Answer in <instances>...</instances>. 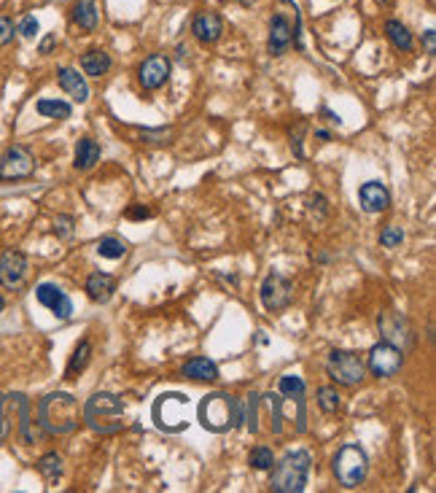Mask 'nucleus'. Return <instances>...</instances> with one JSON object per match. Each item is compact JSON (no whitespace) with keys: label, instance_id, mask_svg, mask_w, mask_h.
<instances>
[{"label":"nucleus","instance_id":"obj_1","mask_svg":"<svg viewBox=\"0 0 436 493\" xmlns=\"http://www.w3.org/2000/svg\"><path fill=\"white\" fill-rule=\"evenodd\" d=\"M78 401L73 394L54 391L38 401V423L46 434H73L78 429Z\"/></svg>","mask_w":436,"mask_h":493},{"label":"nucleus","instance_id":"obj_2","mask_svg":"<svg viewBox=\"0 0 436 493\" xmlns=\"http://www.w3.org/2000/svg\"><path fill=\"white\" fill-rule=\"evenodd\" d=\"M197 418L202 423V429L213 434H224L229 429L242 426V404L229 394H208L197 407Z\"/></svg>","mask_w":436,"mask_h":493},{"label":"nucleus","instance_id":"obj_3","mask_svg":"<svg viewBox=\"0 0 436 493\" xmlns=\"http://www.w3.org/2000/svg\"><path fill=\"white\" fill-rule=\"evenodd\" d=\"M313 469V456L307 450H288L280 461L272 463L270 488L275 493H301L307 488Z\"/></svg>","mask_w":436,"mask_h":493},{"label":"nucleus","instance_id":"obj_4","mask_svg":"<svg viewBox=\"0 0 436 493\" xmlns=\"http://www.w3.org/2000/svg\"><path fill=\"white\" fill-rule=\"evenodd\" d=\"M124 401L116 397V394H108V391H100V394H92L87 404H84V413L81 418L87 420L92 432L97 434H116L124 429Z\"/></svg>","mask_w":436,"mask_h":493},{"label":"nucleus","instance_id":"obj_5","mask_svg":"<svg viewBox=\"0 0 436 493\" xmlns=\"http://www.w3.org/2000/svg\"><path fill=\"white\" fill-rule=\"evenodd\" d=\"M331 469H334V478L340 480V485L345 488H359L363 480H366V472H369V458H366V450L356 442H347L337 450L334 461H331Z\"/></svg>","mask_w":436,"mask_h":493},{"label":"nucleus","instance_id":"obj_6","mask_svg":"<svg viewBox=\"0 0 436 493\" xmlns=\"http://www.w3.org/2000/svg\"><path fill=\"white\" fill-rule=\"evenodd\" d=\"M151 416H154L156 429L170 434L183 432L189 426V397H183V394H162L159 399L154 401Z\"/></svg>","mask_w":436,"mask_h":493},{"label":"nucleus","instance_id":"obj_7","mask_svg":"<svg viewBox=\"0 0 436 493\" xmlns=\"http://www.w3.org/2000/svg\"><path fill=\"white\" fill-rule=\"evenodd\" d=\"M326 375L340 385H359L366 375V364L353 351H331L326 361Z\"/></svg>","mask_w":436,"mask_h":493},{"label":"nucleus","instance_id":"obj_8","mask_svg":"<svg viewBox=\"0 0 436 493\" xmlns=\"http://www.w3.org/2000/svg\"><path fill=\"white\" fill-rule=\"evenodd\" d=\"M401 364H404V351L401 348H396L391 342H377L375 348L369 351V361H366V370L372 372L375 377H393L396 372L401 370Z\"/></svg>","mask_w":436,"mask_h":493},{"label":"nucleus","instance_id":"obj_9","mask_svg":"<svg viewBox=\"0 0 436 493\" xmlns=\"http://www.w3.org/2000/svg\"><path fill=\"white\" fill-rule=\"evenodd\" d=\"M259 297H261L264 310L280 313V310H286L288 305H291V299H294V286H291V280L283 277L280 273H270V275L264 277L261 289H259Z\"/></svg>","mask_w":436,"mask_h":493},{"label":"nucleus","instance_id":"obj_10","mask_svg":"<svg viewBox=\"0 0 436 493\" xmlns=\"http://www.w3.org/2000/svg\"><path fill=\"white\" fill-rule=\"evenodd\" d=\"M35 173V156L25 146H8L0 156V181H25Z\"/></svg>","mask_w":436,"mask_h":493},{"label":"nucleus","instance_id":"obj_11","mask_svg":"<svg viewBox=\"0 0 436 493\" xmlns=\"http://www.w3.org/2000/svg\"><path fill=\"white\" fill-rule=\"evenodd\" d=\"M27 273H30V264H27V256L22 251H6L0 256V286L6 292H19L27 280Z\"/></svg>","mask_w":436,"mask_h":493},{"label":"nucleus","instance_id":"obj_12","mask_svg":"<svg viewBox=\"0 0 436 493\" xmlns=\"http://www.w3.org/2000/svg\"><path fill=\"white\" fill-rule=\"evenodd\" d=\"M380 335L385 342H391L396 348H401V351H409L412 348V342H415V332H412V326L406 318H401L399 313H382L380 316Z\"/></svg>","mask_w":436,"mask_h":493},{"label":"nucleus","instance_id":"obj_13","mask_svg":"<svg viewBox=\"0 0 436 493\" xmlns=\"http://www.w3.org/2000/svg\"><path fill=\"white\" fill-rule=\"evenodd\" d=\"M170 70H173V65H170L165 54H151L149 60H143V65L137 68V81H140L143 89L154 92V89H159V87L167 84Z\"/></svg>","mask_w":436,"mask_h":493},{"label":"nucleus","instance_id":"obj_14","mask_svg":"<svg viewBox=\"0 0 436 493\" xmlns=\"http://www.w3.org/2000/svg\"><path fill=\"white\" fill-rule=\"evenodd\" d=\"M35 299H38L44 308L51 310L60 321H68V318L73 316V299L62 292L57 283H38V289H35Z\"/></svg>","mask_w":436,"mask_h":493},{"label":"nucleus","instance_id":"obj_15","mask_svg":"<svg viewBox=\"0 0 436 493\" xmlns=\"http://www.w3.org/2000/svg\"><path fill=\"white\" fill-rule=\"evenodd\" d=\"M192 32H194V38L199 44H216L221 35H224V19L218 11H211V8H205V11H199V14L192 19Z\"/></svg>","mask_w":436,"mask_h":493},{"label":"nucleus","instance_id":"obj_16","mask_svg":"<svg viewBox=\"0 0 436 493\" xmlns=\"http://www.w3.org/2000/svg\"><path fill=\"white\" fill-rule=\"evenodd\" d=\"M359 202H361L363 213H382L388 205H391V194L385 184L380 181H366V184L359 189Z\"/></svg>","mask_w":436,"mask_h":493},{"label":"nucleus","instance_id":"obj_17","mask_svg":"<svg viewBox=\"0 0 436 493\" xmlns=\"http://www.w3.org/2000/svg\"><path fill=\"white\" fill-rule=\"evenodd\" d=\"M270 54L272 57H283L288 49H291V25L283 14H275L270 19Z\"/></svg>","mask_w":436,"mask_h":493},{"label":"nucleus","instance_id":"obj_18","mask_svg":"<svg viewBox=\"0 0 436 493\" xmlns=\"http://www.w3.org/2000/svg\"><path fill=\"white\" fill-rule=\"evenodd\" d=\"M70 19L84 32H94L97 25H100V6H97V0H75L73 8H70Z\"/></svg>","mask_w":436,"mask_h":493},{"label":"nucleus","instance_id":"obj_19","mask_svg":"<svg viewBox=\"0 0 436 493\" xmlns=\"http://www.w3.org/2000/svg\"><path fill=\"white\" fill-rule=\"evenodd\" d=\"M57 81L65 92L73 97L75 103H87L89 100V87H87V78L81 76L73 68H60L57 70Z\"/></svg>","mask_w":436,"mask_h":493},{"label":"nucleus","instance_id":"obj_20","mask_svg":"<svg viewBox=\"0 0 436 493\" xmlns=\"http://www.w3.org/2000/svg\"><path fill=\"white\" fill-rule=\"evenodd\" d=\"M84 289H87V297H89L92 302H100L103 305L116 292V277L108 275V273H92L87 277V286Z\"/></svg>","mask_w":436,"mask_h":493},{"label":"nucleus","instance_id":"obj_21","mask_svg":"<svg viewBox=\"0 0 436 493\" xmlns=\"http://www.w3.org/2000/svg\"><path fill=\"white\" fill-rule=\"evenodd\" d=\"M183 377L197 380V383H205V380H218V367L216 361H211L208 356H194L183 364Z\"/></svg>","mask_w":436,"mask_h":493},{"label":"nucleus","instance_id":"obj_22","mask_svg":"<svg viewBox=\"0 0 436 493\" xmlns=\"http://www.w3.org/2000/svg\"><path fill=\"white\" fill-rule=\"evenodd\" d=\"M100 162V143L92 138H81L75 143V156H73V168L75 170H92Z\"/></svg>","mask_w":436,"mask_h":493},{"label":"nucleus","instance_id":"obj_23","mask_svg":"<svg viewBox=\"0 0 436 493\" xmlns=\"http://www.w3.org/2000/svg\"><path fill=\"white\" fill-rule=\"evenodd\" d=\"M111 54L103 51V49H89V51H84V57H81V68H84V73L87 76H106L108 70H111Z\"/></svg>","mask_w":436,"mask_h":493},{"label":"nucleus","instance_id":"obj_24","mask_svg":"<svg viewBox=\"0 0 436 493\" xmlns=\"http://www.w3.org/2000/svg\"><path fill=\"white\" fill-rule=\"evenodd\" d=\"M385 35L393 44V49H399V51H412V46H415V38H412L409 27L404 22H399V19H388L385 22Z\"/></svg>","mask_w":436,"mask_h":493},{"label":"nucleus","instance_id":"obj_25","mask_svg":"<svg viewBox=\"0 0 436 493\" xmlns=\"http://www.w3.org/2000/svg\"><path fill=\"white\" fill-rule=\"evenodd\" d=\"M35 111H38L41 116H46V119H70L73 106L65 103V100H57V97H41V100L35 103Z\"/></svg>","mask_w":436,"mask_h":493},{"label":"nucleus","instance_id":"obj_26","mask_svg":"<svg viewBox=\"0 0 436 493\" xmlns=\"http://www.w3.org/2000/svg\"><path fill=\"white\" fill-rule=\"evenodd\" d=\"M89 361H92V342H89V339H81V342L75 345L70 361H68V370H65V375H68V377L81 375V372L89 367Z\"/></svg>","mask_w":436,"mask_h":493},{"label":"nucleus","instance_id":"obj_27","mask_svg":"<svg viewBox=\"0 0 436 493\" xmlns=\"http://www.w3.org/2000/svg\"><path fill=\"white\" fill-rule=\"evenodd\" d=\"M97 254L103 259H124L127 256V243L121 237H116V235H108V237H103L97 243Z\"/></svg>","mask_w":436,"mask_h":493},{"label":"nucleus","instance_id":"obj_28","mask_svg":"<svg viewBox=\"0 0 436 493\" xmlns=\"http://www.w3.org/2000/svg\"><path fill=\"white\" fill-rule=\"evenodd\" d=\"M264 404L270 407L272 434H275V437H280V434H283V399H280V394H264Z\"/></svg>","mask_w":436,"mask_h":493},{"label":"nucleus","instance_id":"obj_29","mask_svg":"<svg viewBox=\"0 0 436 493\" xmlns=\"http://www.w3.org/2000/svg\"><path fill=\"white\" fill-rule=\"evenodd\" d=\"M340 401H342V397H340V391L334 385H320L318 388V407H320V413H326V416L337 413L340 410Z\"/></svg>","mask_w":436,"mask_h":493},{"label":"nucleus","instance_id":"obj_30","mask_svg":"<svg viewBox=\"0 0 436 493\" xmlns=\"http://www.w3.org/2000/svg\"><path fill=\"white\" fill-rule=\"evenodd\" d=\"M38 472H41L49 482H57V480L62 478V456L60 453H46L44 458L38 461Z\"/></svg>","mask_w":436,"mask_h":493},{"label":"nucleus","instance_id":"obj_31","mask_svg":"<svg viewBox=\"0 0 436 493\" xmlns=\"http://www.w3.org/2000/svg\"><path fill=\"white\" fill-rule=\"evenodd\" d=\"M304 380H301L299 375H283L280 377V397H288V399H299L304 397Z\"/></svg>","mask_w":436,"mask_h":493},{"label":"nucleus","instance_id":"obj_32","mask_svg":"<svg viewBox=\"0 0 436 493\" xmlns=\"http://www.w3.org/2000/svg\"><path fill=\"white\" fill-rule=\"evenodd\" d=\"M248 463L254 466L256 472H267V469H272V463H275V456H272V450L267 445H259L251 450Z\"/></svg>","mask_w":436,"mask_h":493},{"label":"nucleus","instance_id":"obj_33","mask_svg":"<svg viewBox=\"0 0 436 493\" xmlns=\"http://www.w3.org/2000/svg\"><path fill=\"white\" fill-rule=\"evenodd\" d=\"M401 240H404V230H401V227H396V224H388L385 230L380 232V246H382V248L401 246Z\"/></svg>","mask_w":436,"mask_h":493},{"label":"nucleus","instance_id":"obj_34","mask_svg":"<svg viewBox=\"0 0 436 493\" xmlns=\"http://www.w3.org/2000/svg\"><path fill=\"white\" fill-rule=\"evenodd\" d=\"M16 404H19V418H22V439L25 442H32V434H30V407H27V399L22 394H14Z\"/></svg>","mask_w":436,"mask_h":493},{"label":"nucleus","instance_id":"obj_35","mask_svg":"<svg viewBox=\"0 0 436 493\" xmlns=\"http://www.w3.org/2000/svg\"><path fill=\"white\" fill-rule=\"evenodd\" d=\"M38 30H41V25H38V19H35L32 14L22 16V22H19V27H16V32H19L22 38H35Z\"/></svg>","mask_w":436,"mask_h":493},{"label":"nucleus","instance_id":"obj_36","mask_svg":"<svg viewBox=\"0 0 436 493\" xmlns=\"http://www.w3.org/2000/svg\"><path fill=\"white\" fill-rule=\"evenodd\" d=\"M14 22L8 19V16H0V46H8L11 41H14Z\"/></svg>","mask_w":436,"mask_h":493},{"label":"nucleus","instance_id":"obj_37","mask_svg":"<svg viewBox=\"0 0 436 493\" xmlns=\"http://www.w3.org/2000/svg\"><path fill=\"white\" fill-rule=\"evenodd\" d=\"M248 426H251V434H256L259 432V397L256 394H251L248 397Z\"/></svg>","mask_w":436,"mask_h":493},{"label":"nucleus","instance_id":"obj_38","mask_svg":"<svg viewBox=\"0 0 436 493\" xmlns=\"http://www.w3.org/2000/svg\"><path fill=\"white\" fill-rule=\"evenodd\" d=\"M54 232H57L60 237H70V235H73V218L60 216L57 221H54Z\"/></svg>","mask_w":436,"mask_h":493},{"label":"nucleus","instance_id":"obj_39","mask_svg":"<svg viewBox=\"0 0 436 493\" xmlns=\"http://www.w3.org/2000/svg\"><path fill=\"white\" fill-rule=\"evenodd\" d=\"M304 130H307V124L301 122L299 127H297V135H294V132H291V149H294V154L299 156H304V151H301V135H304Z\"/></svg>","mask_w":436,"mask_h":493},{"label":"nucleus","instance_id":"obj_40","mask_svg":"<svg viewBox=\"0 0 436 493\" xmlns=\"http://www.w3.org/2000/svg\"><path fill=\"white\" fill-rule=\"evenodd\" d=\"M127 218H151V208H143V205H132L127 211Z\"/></svg>","mask_w":436,"mask_h":493},{"label":"nucleus","instance_id":"obj_41","mask_svg":"<svg viewBox=\"0 0 436 493\" xmlns=\"http://www.w3.org/2000/svg\"><path fill=\"white\" fill-rule=\"evenodd\" d=\"M423 44H425V51H428V54H436V30H425Z\"/></svg>","mask_w":436,"mask_h":493},{"label":"nucleus","instance_id":"obj_42","mask_svg":"<svg viewBox=\"0 0 436 493\" xmlns=\"http://www.w3.org/2000/svg\"><path fill=\"white\" fill-rule=\"evenodd\" d=\"M54 44H57V35H46L44 41H41V46H38V51H41V54H49V51L54 49Z\"/></svg>","mask_w":436,"mask_h":493},{"label":"nucleus","instance_id":"obj_43","mask_svg":"<svg viewBox=\"0 0 436 493\" xmlns=\"http://www.w3.org/2000/svg\"><path fill=\"white\" fill-rule=\"evenodd\" d=\"M3 399H6V397L0 394V442H3V437L8 434V423H6V416H3Z\"/></svg>","mask_w":436,"mask_h":493},{"label":"nucleus","instance_id":"obj_44","mask_svg":"<svg viewBox=\"0 0 436 493\" xmlns=\"http://www.w3.org/2000/svg\"><path fill=\"white\" fill-rule=\"evenodd\" d=\"M316 135H318V138H320V140H329V138H331V135H329V132H326V130H318Z\"/></svg>","mask_w":436,"mask_h":493},{"label":"nucleus","instance_id":"obj_45","mask_svg":"<svg viewBox=\"0 0 436 493\" xmlns=\"http://www.w3.org/2000/svg\"><path fill=\"white\" fill-rule=\"evenodd\" d=\"M237 3H240V6H254L256 0H237Z\"/></svg>","mask_w":436,"mask_h":493},{"label":"nucleus","instance_id":"obj_46","mask_svg":"<svg viewBox=\"0 0 436 493\" xmlns=\"http://www.w3.org/2000/svg\"><path fill=\"white\" fill-rule=\"evenodd\" d=\"M380 3H382V6H391L393 0H380Z\"/></svg>","mask_w":436,"mask_h":493},{"label":"nucleus","instance_id":"obj_47","mask_svg":"<svg viewBox=\"0 0 436 493\" xmlns=\"http://www.w3.org/2000/svg\"><path fill=\"white\" fill-rule=\"evenodd\" d=\"M3 308H6V302H3V297H0V313H3Z\"/></svg>","mask_w":436,"mask_h":493},{"label":"nucleus","instance_id":"obj_48","mask_svg":"<svg viewBox=\"0 0 436 493\" xmlns=\"http://www.w3.org/2000/svg\"><path fill=\"white\" fill-rule=\"evenodd\" d=\"M286 3H291V6H294V0H286Z\"/></svg>","mask_w":436,"mask_h":493}]
</instances>
